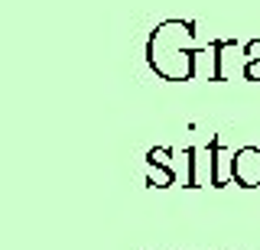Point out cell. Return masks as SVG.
Here are the masks:
<instances>
[{
  "mask_svg": "<svg viewBox=\"0 0 260 250\" xmlns=\"http://www.w3.org/2000/svg\"><path fill=\"white\" fill-rule=\"evenodd\" d=\"M205 153H208V185L221 189V185H228V179H231V156L234 153H224L221 136H211Z\"/></svg>",
  "mask_w": 260,
  "mask_h": 250,
  "instance_id": "3",
  "label": "cell"
},
{
  "mask_svg": "<svg viewBox=\"0 0 260 250\" xmlns=\"http://www.w3.org/2000/svg\"><path fill=\"white\" fill-rule=\"evenodd\" d=\"M192 20H162L146 39V62L162 82H192L199 72V59L211 46H192Z\"/></svg>",
  "mask_w": 260,
  "mask_h": 250,
  "instance_id": "1",
  "label": "cell"
},
{
  "mask_svg": "<svg viewBox=\"0 0 260 250\" xmlns=\"http://www.w3.org/2000/svg\"><path fill=\"white\" fill-rule=\"evenodd\" d=\"M231 179L241 189H260V147H241L231 156Z\"/></svg>",
  "mask_w": 260,
  "mask_h": 250,
  "instance_id": "2",
  "label": "cell"
},
{
  "mask_svg": "<svg viewBox=\"0 0 260 250\" xmlns=\"http://www.w3.org/2000/svg\"><path fill=\"white\" fill-rule=\"evenodd\" d=\"M244 78L247 82H260V62H244Z\"/></svg>",
  "mask_w": 260,
  "mask_h": 250,
  "instance_id": "6",
  "label": "cell"
},
{
  "mask_svg": "<svg viewBox=\"0 0 260 250\" xmlns=\"http://www.w3.org/2000/svg\"><path fill=\"white\" fill-rule=\"evenodd\" d=\"M146 185L150 189H169V185H176V169L166 163H146Z\"/></svg>",
  "mask_w": 260,
  "mask_h": 250,
  "instance_id": "4",
  "label": "cell"
},
{
  "mask_svg": "<svg viewBox=\"0 0 260 250\" xmlns=\"http://www.w3.org/2000/svg\"><path fill=\"white\" fill-rule=\"evenodd\" d=\"M244 59H247V62H260V39H250V43L244 46Z\"/></svg>",
  "mask_w": 260,
  "mask_h": 250,
  "instance_id": "5",
  "label": "cell"
}]
</instances>
